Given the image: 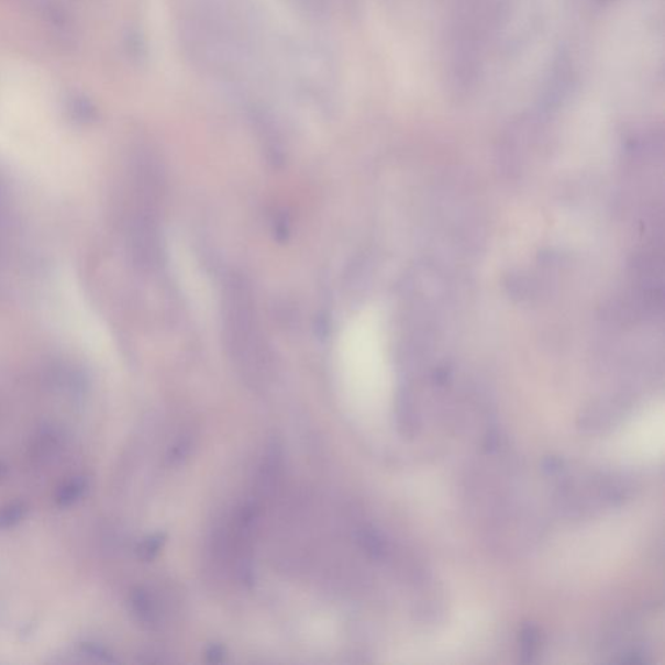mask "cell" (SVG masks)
<instances>
[{"label": "cell", "instance_id": "1", "mask_svg": "<svg viewBox=\"0 0 665 665\" xmlns=\"http://www.w3.org/2000/svg\"><path fill=\"white\" fill-rule=\"evenodd\" d=\"M221 323L226 352L247 381L266 380L271 366L269 342L257 311L252 285L245 277L228 278L221 300Z\"/></svg>", "mask_w": 665, "mask_h": 665}, {"label": "cell", "instance_id": "12", "mask_svg": "<svg viewBox=\"0 0 665 665\" xmlns=\"http://www.w3.org/2000/svg\"><path fill=\"white\" fill-rule=\"evenodd\" d=\"M207 661L210 663H221L225 660V649L223 646L213 645L207 650Z\"/></svg>", "mask_w": 665, "mask_h": 665}, {"label": "cell", "instance_id": "5", "mask_svg": "<svg viewBox=\"0 0 665 665\" xmlns=\"http://www.w3.org/2000/svg\"><path fill=\"white\" fill-rule=\"evenodd\" d=\"M164 542H166L164 534H155L143 541L137 548L140 559L145 562L155 559L156 555L160 553Z\"/></svg>", "mask_w": 665, "mask_h": 665}, {"label": "cell", "instance_id": "9", "mask_svg": "<svg viewBox=\"0 0 665 665\" xmlns=\"http://www.w3.org/2000/svg\"><path fill=\"white\" fill-rule=\"evenodd\" d=\"M7 219H9V206H7L5 192L2 184H0V253H2L3 243L5 240Z\"/></svg>", "mask_w": 665, "mask_h": 665}, {"label": "cell", "instance_id": "10", "mask_svg": "<svg viewBox=\"0 0 665 665\" xmlns=\"http://www.w3.org/2000/svg\"><path fill=\"white\" fill-rule=\"evenodd\" d=\"M69 107L76 117L89 119L92 113L91 104L88 99L82 97H74L70 99Z\"/></svg>", "mask_w": 665, "mask_h": 665}, {"label": "cell", "instance_id": "7", "mask_svg": "<svg viewBox=\"0 0 665 665\" xmlns=\"http://www.w3.org/2000/svg\"><path fill=\"white\" fill-rule=\"evenodd\" d=\"M361 542L363 547L367 550L370 555L380 556L384 553V542L375 532L366 531L361 535Z\"/></svg>", "mask_w": 665, "mask_h": 665}, {"label": "cell", "instance_id": "2", "mask_svg": "<svg viewBox=\"0 0 665 665\" xmlns=\"http://www.w3.org/2000/svg\"><path fill=\"white\" fill-rule=\"evenodd\" d=\"M134 182L135 196L128 223L129 246L135 266L152 270L159 266L162 256L160 180L155 167L141 164Z\"/></svg>", "mask_w": 665, "mask_h": 665}, {"label": "cell", "instance_id": "8", "mask_svg": "<svg viewBox=\"0 0 665 665\" xmlns=\"http://www.w3.org/2000/svg\"><path fill=\"white\" fill-rule=\"evenodd\" d=\"M191 448V441L189 437L181 439L175 443V446L170 448L168 454V462L170 464L181 463L186 456L189 455Z\"/></svg>", "mask_w": 665, "mask_h": 665}, {"label": "cell", "instance_id": "11", "mask_svg": "<svg viewBox=\"0 0 665 665\" xmlns=\"http://www.w3.org/2000/svg\"><path fill=\"white\" fill-rule=\"evenodd\" d=\"M539 632L534 628H527L523 632V646L527 656H532L534 649L537 647Z\"/></svg>", "mask_w": 665, "mask_h": 665}, {"label": "cell", "instance_id": "4", "mask_svg": "<svg viewBox=\"0 0 665 665\" xmlns=\"http://www.w3.org/2000/svg\"><path fill=\"white\" fill-rule=\"evenodd\" d=\"M86 488H88L86 480H82V478H75V480L64 485L63 489L59 490V495H57V502H59L62 506L71 505L75 502V500L82 497Z\"/></svg>", "mask_w": 665, "mask_h": 665}, {"label": "cell", "instance_id": "6", "mask_svg": "<svg viewBox=\"0 0 665 665\" xmlns=\"http://www.w3.org/2000/svg\"><path fill=\"white\" fill-rule=\"evenodd\" d=\"M26 509L23 505H10L0 510V528H10L18 524L25 517Z\"/></svg>", "mask_w": 665, "mask_h": 665}, {"label": "cell", "instance_id": "3", "mask_svg": "<svg viewBox=\"0 0 665 665\" xmlns=\"http://www.w3.org/2000/svg\"><path fill=\"white\" fill-rule=\"evenodd\" d=\"M132 607L135 617L143 624L153 625L157 621V610L152 597L145 590L135 591L132 597Z\"/></svg>", "mask_w": 665, "mask_h": 665}]
</instances>
